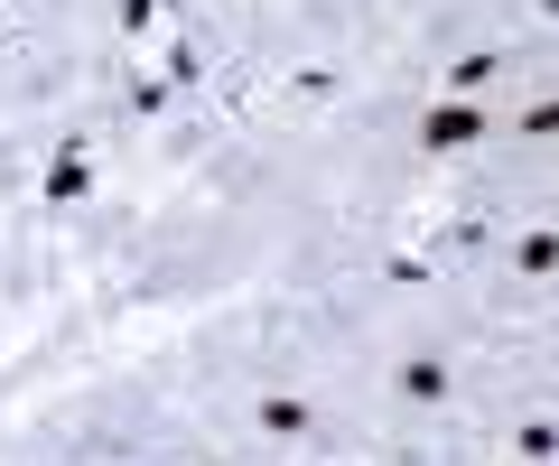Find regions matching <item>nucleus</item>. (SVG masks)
Masks as SVG:
<instances>
[{
  "mask_svg": "<svg viewBox=\"0 0 559 466\" xmlns=\"http://www.w3.org/2000/svg\"><path fill=\"white\" fill-rule=\"evenodd\" d=\"M448 141H476V103H439L429 112V150H448Z\"/></svg>",
  "mask_w": 559,
  "mask_h": 466,
  "instance_id": "1",
  "label": "nucleus"
},
{
  "mask_svg": "<svg viewBox=\"0 0 559 466\" xmlns=\"http://www.w3.org/2000/svg\"><path fill=\"white\" fill-rule=\"evenodd\" d=\"M532 131H559V103H550V112H532Z\"/></svg>",
  "mask_w": 559,
  "mask_h": 466,
  "instance_id": "2",
  "label": "nucleus"
}]
</instances>
